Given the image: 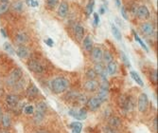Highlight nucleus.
I'll return each mask as SVG.
<instances>
[{
    "instance_id": "nucleus-1",
    "label": "nucleus",
    "mask_w": 158,
    "mask_h": 133,
    "mask_svg": "<svg viewBox=\"0 0 158 133\" xmlns=\"http://www.w3.org/2000/svg\"><path fill=\"white\" fill-rule=\"evenodd\" d=\"M69 86V82L64 77H57L51 81V90L56 94L64 92Z\"/></svg>"
},
{
    "instance_id": "nucleus-2",
    "label": "nucleus",
    "mask_w": 158,
    "mask_h": 133,
    "mask_svg": "<svg viewBox=\"0 0 158 133\" xmlns=\"http://www.w3.org/2000/svg\"><path fill=\"white\" fill-rule=\"evenodd\" d=\"M48 107L45 102H40L37 104L36 109H35V113H34V122L36 124H40L43 120H44V117L46 115Z\"/></svg>"
},
{
    "instance_id": "nucleus-3",
    "label": "nucleus",
    "mask_w": 158,
    "mask_h": 133,
    "mask_svg": "<svg viewBox=\"0 0 158 133\" xmlns=\"http://www.w3.org/2000/svg\"><path fill=\"white\" fill-rule=\"evenodd\" d=\"M22 75H23V72H22V69H19V68H16L14 69L7 78V85L10 86H15L22 78Z\"/></svg>"
},
{
    "instance_id": "nucleus-4",
    "label": "nucleus",
    "mask_w": 158,
    "mask_h": 133,
    "mask_svg": "<svg viewBox=\"0 0 158 133\" xmlns=\"http://www.w3.org/2000/svg\"><path fill=\"white\" fill-rule=\"evenodd\" d=\"M68 114L70 116H72L73 118L77 120H85L86 117H87V110L84 108H81V109H71L69 111H68Z\"/></svg>"
},
{
    "instance_id": "nucleus-5",
    "label": "nucleus",
    "mask_w": 158,
    "mask_h": 133,
    "mask_svg": "<svg viewBox=\"0 0 158 133\" xmlns=\"http://www.w3.org/2000/svg\"><path fill=\"white\" fill-rule=\"evenodd\" d=\"M102 103L103 102L100 100L98 96L97 97H91L89 100H87V102H86V106L88 107V109L91 111H96L100 108V106L102 105Z\"/></svg>"
},
{
    "instance_id": "nucleus-6",
    "label": "nucleus",
    "mask_w": 158,
    "mask_h": 133,
    "mask_svg": "<svg viewBox=\"0 0 158 133\" xmlns=\"http://www.w3.org/2000/svg\"><path fill=\"white\" fill-rule=\"evenodd\" d=\"M149 105V98L146 93H141L138 97L137 107L140 112H145Z\"/></svg>"
},
{
    "instance_id": "nucleus-7",
    "label": "nucleus",
    "mask_w": 158,
    "mask_h": 133,
    "mask_svg": "<svg viewBox=\"0 0 158 133\" xmlns=\"http://www.w3.org/2000/svg\"><path fill=\"white\" fill-rule=\"evenodd\" d=\"M135 14L139 19H142V20L148 19L151 16L150 11L146 6H139L135 11Z\"/></svg>"
},
{
    "instance_id": "nucleus-8",
    "label": "nucleus",
    "mask_w": 158,
    "mask_h": 133,
    "mask_svg": "<svg viewBox=\"0 0 158 133\" xmlns=\"http://www.w3.org/2000/svg\"><path fill=\"white\" fill-rule=\"evenodd\" d=\"M27 67L32 72H35V73H42L44 71V66H43L40 62H38L37 60L28 61Z\"/></svg>"
},
{
    "instance_id": "nucleus-9",
    "label": "nucleus",
    "mask_w": 158,
    "mask_h": 133,
    "mask_svg": "<svg viewBox=\"0 0 158 133\" xmlns=\"http://www.w3.org/2000/svg\"><path fill=\"white\" fill-rule=\"evenodd\" d=\"M140 29L141 32L147 36H151L154 33V28L153 25L151 22H144L140 25Z\"/></svg>"
},
{
    "instance_id": "nucleus-10",
    "label": "nucleus",
    "mask_w": 158,
    "mask_h": 133,
    "mask_svg": "<svg viewBox=\"0 0 158 133\" xmlns=\"http://www.w3.org/2000/svg\"><path fill=\"white\" fill-rule=\"evenodd\" d=\"M102 56H103V51L98 47L93 48V50L91 51V58H92V60L95 61L96 63L102 62Z\"/></svg>"
},
{
    "instance_id": "nucleus-11",
    "label": "nucleus",
    "mask_w": 158,
    "mask_h": 133,
    "mask_svg": "<svg viewBox=\"0 0 158 133\" xmlns=\"http://www.w3.org/2000/svg\"><path fill=\"white\" fill-rule=\"evenodd\" d=\"M6 103L10 108H16L19 104V96L16 94H9L6 98Z\"/></svg>"
},
{
    "instance_id": "nucleus-12",
    "label": "nucleus",
    "mask_w": 158,
    "mask_h": 133,
    "mask_svg": "<svg viewBox=\"0 0 158 133\" xmlns=\"http://www.w3.org/2000/svg\"><path fill=\"white\" fill-rule=\"evenodd\" d=\"M98 86H99V83L96 79L87 80L84 84V88L90 92H93V91H96L97 90H98Z\"/></svg>"
},
{
    "instance_id": "nucleus-13",
    "label": "nucleus",
    "mask_w": 158,
    "mask_h": 133,
    "mask_svg": "<svg viewBox=\"0 0 158 133\" xmlns=\"http://www.w3.org/2000/svg\"><path fill=\"white\" fill-rule=\"evenodd\" d=\"M68 11H69V7H68L67 2H65V1L61 2L59 5V8H58V16L62 18H64L67 16Z\"/></svg>"
},
{
    "instance_id": "nucleus-14",
    "label": "nucleus",
    "mask_w": 158,
    "mask_h": 133,
    "mask_svg": "<svg viewBox=\"0 0 158 133\" xmlns=\"http://www.w3.org/2000/svg\"><path fill=\"white\" fill-rule=\"evenodd\" d=\"M82 47L83 49L86 51H89L91 52V51L93 50V41L91 39V37L88 35V36H85L83 38V41H82Z\"/></svg>"
},
{
    "instance_id": "nucleus-15",
    "label": "nucleus",
    "mask_w": 158,
    "mask_h": 133,
    "mask_svg": "<svg viewBox=\"0 0 158 133\" xmlns=\"http://www.w3.org/2000/svg\"><path fill=\"white\" fill-rule=\"evenodd\" d=\"M74 33H75L76 38H77L79 41L82 40L83 37H84V28H83L81 25L77 24V25L74 27Z\"/></svg>"
},
{
    "instance_id": "nucleus-16",
    "label": "nucleus",
    "mask_w": 158,
    "mask_h": 133,
    "mask_svg": "<svg viewBox=\"0 0 158 133\" xmlns=\"http://www.w3.org/2000/svg\"><path fill=\"white\" fill-rule=\"evenodd\" d=\"M15 53L18 55V57H20L21 59H25L28 56V50L25 47V46H18L16 51H15Z\"/></svg>"
},
{
    "instance_id": "nucleus-17",
    "label": "nucleus",
    "mask_w": 158,
    "mask_h": 133,
    "mask_svg": "<svg viewBox=\"0 0 158 133\" xmlns=\"http://www.w3.org/2000/svg\"><path fill=\"white\" fill-rule=\"evenodd\" d=\"M118 70V65L116 62H114V61H111L109 63H107V66H106V71L108 74L110 75H114V73L117 72Z\"/></svg>"
},
{
    "instance_id": "nucleus-18",
    "label": "nucleus",
    "mask_w": 158,
    "mask_h": 133,
    "mask_svg": "<svg viewBox=\"0 0 158 133\" xmlns=\"http://www.w3.org/2000/svg\"><path fill=\"white\" fill-rule=\"evenodd\" d=\"M39 93V90L37 88V86L33 84H31L30 86H28L27 90V94L31 97V98H34L37 94Z\"/></svg>"
},
{
    "instance_id": "nucleus-19",
    "label": "nucleus",
    "mask_w": 158,
    "mask_h": 133,
    "mask_svg": "<svg viewBox=\"0 0 158 133\" xmlns=\"http://www.w3.org/2000/svg\"><path fill=\"white\" fill-rule=\"evenodd\" d=\"M111 31H112V33L114 36V38H116L117 40H118V41H121L122 34H121V33L119 31V29L114 24H113V23L111 24Z\"/></svg>"
},
{
    "instance_id": "nucleus-20",
    "label": "nucleus",
    "mask_w": 158,
    "mask_h": 133,
    "mask_svg": "<svg viewBox=\"0 0 158 133\" xmlns=\"http://www.w3.org/2000/svg\"><path fill=\"white\" fill-rule=\"evenodd\" d=\"M109 126L111 127H114V128H118V126H121V120L119 119L118 117L113 116L109 119Z\"/></svg>"
},
{
    "instance_id": "nucleus-21",
    "label": "nucleus",
    "mask_w": 158,
    "mask_h": 133,
    "mask_svg": "<svg viewBox=\"0 0 158 133\" xmlns=\"http://www.w3.org/2000/svg\"><path fill=\"white\" fill-rule=\"evenodd\" d=\"M82 124L81 122H73L71 123L70 127L72 129V133H81L82 130Z\"/></svg>"
},
{
    "instance_id": "nucleus-22",
    "label": "nucleus",
    "mask_w": 158,
    "mask_h": 133,
    "mask_svg": "<svg viewBox=\"0 0 158 133\" xmlns=\"http://www.w3.org/2000/svg\"><path fill=\"white\" fill-rule=\"evenodd\" d=\"M131 77H132V79L137 84V85H139V86H144V83H143V81H142V79H141V77L139 76V74L136 72V71H131Z\"/></svg>"
},
{
    "instance_id": "nucleus-23",
    "label": "nucleus",
    "mask_w": 158,
    "mask_h": 133,
    "mask_svg": "<svg viewBox=\"0 0 158 133\" xmlns=\"http://www.w3.org/2000/svg\"><path fill=\"white\" fill-rule=\"evenodd\" d=\"M11 8L14 11L16 12H21L23 11V8H24V5H23V2L20 1V0H17V1H14L12 4H11Z\"/></svg>"
},
{
    "instance_id": "nucleus-24",
    "label": "nucleus",
    "mask_w": 158,
    "mask_h": 133,
    "mask_svg": "<svg viewBox=\"0 0 158 133\" xmlns=\"http://www.w3.org/2000/svg\"><path fill=\"white\" fill-rule=\"evenodd\" d=\"M94 7H95V0H89L88 4L86 5V14L89 17L94 11Z\"/></svg>"
},
{
    "instance_id": "nucleus-25",
    "label": "nucleus",
    "mask_w": 158,
    "mask_h": 133,
    "mask_svg": "<svg viewBox=\"0 0 158 133\" xmlns=\"http://www.w3.org/2000/svg\"><path fill=\"white\" fill-rule=\"evenodd\" d=\"M133 33H134V36H135V41L136 42H138V44H139V45L143 48V49H144L147 52L149 51V49H148V47L146 46V44L144 43V42H143V40L139 37V35L135 33V31H133Z\"/></svg>"
},
{
    "instance_id": "nucleus-26",
    "label": "nucleus",
    "mask_w": 158,
    "mask_h": 133,
    "mask_svg": "<svg viewBox=\"0 0 158 133\" xmlns=\"http://www.w3.org/2000/svg\"><path fill=\"white\" fill-rule=\"evenodd\" d=\"M98 97L102 102H105L108 98V90H103V88H99V92Z\"/></svg>"
},
{
    "instance_id": "nucleus-27",
    "label": "nucleus",
    "mask_w": 158,
    "mask_h": 133,
    "mask_svg": "<svg viewBox=\"0 0 158 133\" xmlns=\"http://www.w3.org/2000/svg\"><path fill=\"white\" fill-rule=\"evenodd\" d=\"M2 125L5 128H8L10 126V124H11V121H10V117L8 115V114H5L2 116Z\"/></svg>"
},
{
    "instance_id": "nucleus-28",
    "label": "nucleus",
    "mask_w": 158,
    "mask_h": 133,
    "mask_svg": "<svg viewBox=\"0 0 158 133\" xmlns=\"http://www.w3.org/2000/svg\"><path fill=\"white\" fill-rule=\"evenodd\" d=\"M3 48H4L5 51H7V52L10 53V55H14V54H15V51H14L13 47L10 45V43L5 42V43H4V45H3Z\"/></svg>"
},
{
    "instance_id": "nucleus-29",
    "label": "nucleus",
    "mask_w": 158,
    "mask_h": 133,
    "mask_svg": "<svg viewBox=\"0 0 158 133\" xmlns=\"http://www.w3.org/2000/svg\"><path fill=\"white\" fill-rule=\"evenodd\" d=\"M98 76V74L96 73V71L94 70V69H88L86 71V77H87L88 80H93V79H96Z\"/></svg>"
},
{
    "instance_id": "nucleus-30",
    "label": "nucleus",
    "mask_w": 158,
    "mask_h": 133,
    "mask_svg": "<svg viewBox=\"0 0 158 133\" xmlns=\"http://www.w3.org/2000/svg\"><path fill=\"white\" fill-rule=\"evenodd\" d=\"M27 36L24 33H18L16 35V41L18 43H20V44H23V43L27 42Z\"/></svg>"
},
{
    "instance_id": "nucleus-31",
    "label": "nucleus",
    "mask_w": 158,
    "mask_h": 133,
    "mask_svg": "<svg viewBox=\"0 0 158 133\" xmlns=\"http://www.w3.org/2000/svg\"><path fill=\"white\" fill-rule=\"evenodd\" d=\"M102 60L106 63H109L113 61V56L109 51H103V56H102Z\"/></svg>"
},
{
    "instance_id": "nucleus-32",
    "label": "nucleus",
    "mask_w": 158,
    "mask_h": 133,
    "mask_svg": "<svg viewBox=\"0 0 158 133\" xmlns=\"http://www.w3.org/2000/svg\"><path fill=\"white\" fill-rule=\"evenodd\" d=\"M59 5V0H47V6L49 9H54Z\"/></svg>"
},
{
    "instance_id": "nucleus-33",
    "label": "nucleus",
    "mask_w": 158,
    "mask_h": 133,
    "mask_svg": "<svg viewBox=\"0 0 158 133\" xmlns=\"http://www.w3.org/2000/svg\"><path fill=\"white\" fill-rule=\"evenodd\" d=\"M9 3H1L0 2V16H2L9 10Z\"/></svg>"
},
{
    "instance_id": "nucleus-34",
    "label": "nucleus",
    "mask_w": 158,
    "mask_h": 133,
    "mask_svg": "<svg viewBox=\"0 0 158 133\" xmlns=\"http://www.w3.org/2000/svg\"><path fill=\"white\" fill-rule=\"evenodd\" d=\"M121 58H122V61H123L124 65H125L127 68H131V63H130V61H129L128 57L126 56V54H125L124 52H121Z\"/></svg>"
},
{
    "instance_id": "nucleus-35",
    "label": "nucleus",
    "mask_w": 158,
    "mask_h": 133,
    "mask_svg": "<svg viewBox=\"0 0 158 133\" xmlns=\"http://www.w3.org/2000/svg\"><path fill=\"white\" fill-rule=\"evenodd\" d=\"M26 3L27 6H30L31 8H37L39 6V2L36 0H26Z\"/></svg>"
},
{
    "instance_id": "nucleus-36",
    "label": "nucleus",
    "mask_w": 158,
    "mask_h": 133,
    "mask_svg": "<svg viewBox=\"0 0 158 133\" xmlns=\"http://www.w3.org/2000/svg\"><path fill=\"white\" fill-rule=\"evenodd\" d=\"M151 81L152 82V84H156L157 83V69H153L152 72L151 73Z\"/></svg>"
},
{
    "instance_id": "nucleus-37",
    "label": "nucleus",
    "mask_w": 158,
    "mask_h": 133,
    "mask_svg": "<svg viewBox=\"0 0 158 133\" xmlns=\"http://www.w3.org/2000/svg\"><path fill=\"white\" fill-rule=\"evenodd\" d=\"M25 113L26 114H28V115H31V114H33L34 113V108L32 106H27L24 109Z\"/></svg>"
},
{
    "instance_id": "nucleus-38",
    "label": "nucleus",
    "mask_w": 158,
    "mask_h": 133,
    "mask_svg": "<svg viewBox=\"0 0 158 133\" xmlns=\"http://www.w3.org/2000/svg\"><path fill=\"white\" fill-rule=\"evenodd\" d=\"M104 131H105V133H118L116 128L111 127L110 126H106L105 129H104Z\"/></svg>"
},
{
    "instance_id": "nucleus-39",
    "label": "nucleus",
    "mask_w": 158,
    "mask_h": 133,
    "mask_svg": "<svg viewBox=\"0 0 158 133\" xmlns=\"http://www.w3.org/2000/svg\"><path fill=\"white\" fill-rule=\"evenodd\" d=\"M93 16H94V26L97 27L98 25V23H99V16H98V13H97V12H95Z\"/></svg>"
},
{
    "instance_id": "nucleus-40",
    "label": "nucleus",
    "mask_w": 158,
    "mask_h": 133,
    "mask_svg": "<svg viewBox=\"0 0 158 133\" xmlns=\"http://www.w3.org/2000/svg\"><path fill=\"white\" fill-rule=\"evenodd\" d=\"M45 43L47 44V45H48V47H50V48H52V47L54 46V41H53L51 38H47V39H45Z\"/></svg>"
},
{
    "instance_id": "nucleus-41",
    "label": "nucleus",
    "mask_w": 158,
    "mask_h": 133,
    "mask_svg": "<svg viewBox=\"0 0 158 133\" xmlns=\"http://www.w3.org/2000/svg\"><path fill=\"white\" fill-rule=\"evenodd\" d=\"M121 14L124 19H128V14H127V11H126V9L124 7H121Z\"/></svg>"
},
{
    "instance_id": "nucleus-42",
    "label": "nucleus",
    "mask_w": 158,
    "mask_h": 133,
    "mask_svg": "<svg viewBox=\"0 0 158 133\" xmlns=\"http://www.w3.org/2000/svg\"><path fill=\"white\" fill-rule=\"evenodd\" d=\"M105 11H106V9H105V7H103V6H102L99 8V13L100 14H104L105 13Z\"/></svg>"
},
{
    "instance_id": "nucleus-43",
    "label": "nucleus",
    "mask_w": 158,
    "mask_h": 133,
    "mask_svg": "<svg viewBox=\"0 0 158 133\" xmlns=\"http://www.w3.org/2000/svg\"><path fill=\"white\" fill-rule=\"evenodd\" d=\"M0 32H1V34L3 35V37H4V38L8 37V34H7V33H6V31H5L4 29H0Z\"/></svg>"
},
{
    "instance_id": "nucleus-44",
    "label": "nucleus",
    "mask_w": 158,
    "mask_h": 133,
    "mask_svg": "<svg viewBox=\"0 0 158 133\" xmlns=\"http://www.w3.org/2000/svg\"><path fill=\"white\" fill-rule=\"evenodd\" d=\"M114 3H116V6L118 8H120L121 7V1H120V0H114Z\"/></svg>"
},
{
    "instance_id": "nucleus-45",
    "label": "nucleus",
    "mask_w": 158,
    "mask_h": 133,
    "mask_svg": "<svg viewBox=\"0 0 158 133\" xmlns=\"http://www.w3.org/2000/svg\"><path fill=\"white\" fill-rule=\"evenodd\" d=\"M153 127L154 129H157V117H155L153 120Z\"/></svg>"
},
{
    "instance_id": "nucleus-46",
    "label": "nucleus",
    "mask_w": 158,
    "mask_h": 133,
    "mask_svg": "<svg viewBox=\"0 0 158 133\" xmlns=\"http://www.w3.org/2000/svg\"><path fill=\"white\" fill-rule=\"evenodd\" d=\"M35 133H48V131H46V130H39V131H37Z\"/></svg>"
},
{
    "instance_id": "nucleus-47",
    "label": "nucleus",
    "mask_w": 158,
    "mask_h": 133,
    "mask_svg": "<svg viewBox=\"0 0 158 133\" xmlns=\"http://www.w3.org/2000/svg\"><path fill=\"white\" fill-rule=\"evenodd\" d=\"M10 0H0V2L1 3H9Z\"/></svg>"
},
{
    "instance_id": "nucleus-48",
    "label": "nucleus",
    "mask_w": 158,
    "mask_h": 133,
    "mask_svg": "<svg viewBox=\"0 0 158 133\" xmlns=\"http://www.w3.org/2000/svg\"><path fill=\"white\" fill-rule=\"evenodd\" d=\"M0 133H10V132L8 130H2V131H0Z\"/></svg>"
},
{
    "instance_id": "nucleus-49",
    "label": "nucleus",
    "mask_w": 158,
    "mask_h": 133,
    "mask_svg": "<svg viewBox=\"0 0 158 133\" xmlns=\"http://www.w3.org/2000/svg\"><path fill=\"white\" fill-rule=\"evenodd\" d=\"M1 117H2V109L0 108V119H1Z\"/></svg>"
}]
</instances>
